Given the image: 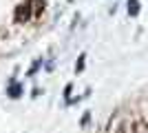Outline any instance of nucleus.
<instances>
[{
    "mask_svg": "<svg viewBox=\"0 0 148 133\" xmlns=\"http://www.w3.org/2000/svg\"><path fill=\"white\" fill-rule=\"evenodd\" d=\"M133 133H148V122L146 120H135V124H133Z\"/></svg>",
    "mask_w": 148,
    "mask_h": 133,
    "instance_id": "nucleus-3",
    "label": "nucleus"
},
{
    "mask_svg": "<svg viewBox=\"0 0 148 133\" xmlns=\"http://www.w3.org/2000/svg\"><path fill=\"white\" fill-rule=\"evenodd\" d=\"M106 133H126V120H124L122 113H115V115L111 118Z\"/></svg>",
    "mask_w": 148,
    "mask_h": 133,
    "instance_id": "nucleus-1",
    "label": "nucleus"
},
{
    "mask_svg": "<svg viewBox=\"0 0 148 133\" xmlns=\"http://www.w3.org/2000/svg\"><path fill=\"white\" fill-rule=\"evenodd\" d=\"M144 115H146V122H148V104L144 107Z\"/></svg>",
    "mask_w": 148,
    "mask_h": 133,
    "instance_id": "nucleus-8",
    "label": "nucleus"
},
{
    "mask_svg": "<svg viewBox=\"0 0 148 133\" xmlns=\"http://www.w3.org/2000/svg\"><path fill=\"white\" fill-rule=\"evenodd\" d=\"M31 11H33V16H38V13L44 9V0H31Z\"/></svg>",
    "mask_w": 148,
    "mask_h": 133,
    "instance_id": "nucleus-4",
    "label": "nucleus"
},
{
    "mask_svg": "<svg viewBox=\"0 0 148 133\" xmlns=\"http://www.w3.org/2000/svg\"><path fill=\"white\" fill-rule=\"evenodd\" d=\"M128 13L130 16H137V13H139V0H128Z\"/></svg>",
    "mask_w": 148,
    "mask_h": 133,
    "instance_id": "nucleus-5",
    "label": "nucleus"
},
{
    "mask_svg": "<svg viewBox=\"0 0 148 133\" xmlns=\"http://www.w3.org/2000/svg\"><path fill=\"white\" fill-rule=\"evenodd\" d=\"M82 69H84V56H82L80 62H77V71H82Z\"/></svg>",
    "mask_w": 148,
    "mask_h": 133,
    "instance_id": "nucleus-7",
    "label": "nucleus"
},
{
    "mask_svg": "<svg viewBox=\"0 0 148 133\" xmlns=\"http://www.w3.org/2000/svg\"><path fill=\"white\" fill-rule=\"evenodd\" d=\"M9 95H11V98H18V95H20V87H18V84H13V87H11Z\"/></svg>",
    "mask_w": 148,
    "mask_h": 133,
    "instance_id": "nucleus-6",
    "label": "nucleus"
},
{
    "mask_svg": "<svg viewBox=\"0 0 148 133\" xmlns=\"http://www.w3.org/2000/svg\"><path fill=\"white\" fill-rule=\"evenodd\" d=\"M33 16V11H31V5L29 2H25V5H18V9H16V22H27V20Z\"/></svg>",
    "mask_w": 148,
    "mask_h": 133,
    "instance_id": "nucleus-2",
    "label": "nucleus"
}]
</instances>
